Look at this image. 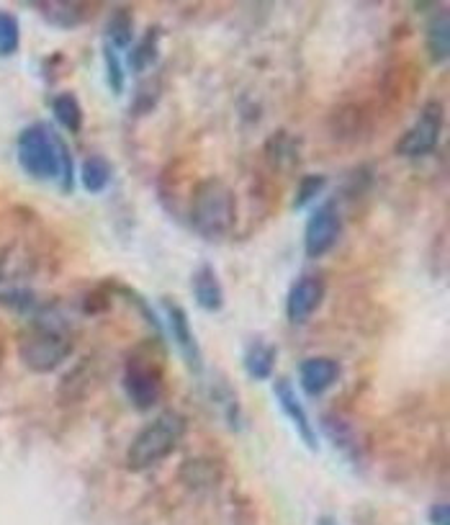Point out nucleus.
<instances>
[{
    "label": "nucleus",
    "mask_w": 450,
    "mask_h": 525,
    "mask_svg": "<svg viewBox=\"0 0 450 525\" xmlns=\"http://www.w3.org/2000/svg\"><path fill=\"white\" fill-rule=\"evenodd\" d=\"M16 160L34 181H60L65 194L75 188L70 147L60 132H54L44 121H34L16 139Z\"/></svg>",
    "instance_id": "f257e3e1"
},
{
    "label": "nucleus",
    "mask_w": 450,
    "mask_h": 525,
    "mask_svg": "<svg viewBox=\"0 0 450 525\" xmlns=\"http://www.w3.org/2000/svg\"><path fill=\"white\" fill-rule=\"evenodd\" d=\"M75 335L65 317L44 307L18 335V358L31 374H52L72 356Z\"/></svg>",
    "instance_id": "f03ea898"
},
{
    "label": "nucleus",
    "mask_w": 450,
    "mask_h": 525,
    "mask_svg": "<svg viewBox=\"0 0 450 525\" xmlns=\"http://www.w3.org/2000/svg\"><path fill=\"white\" fill-rule=\"evenodd\" d=\"M188 217H191L193 230L206 240H222V237L232 235L237 227V217H240L234 188L216 175L198 181L193 186Z\"/></svg>",
    "instance_id": "7ed1b4c3"
},
{
    "label": "nucleus",
    "mask_w": 450,
    "mask_h": 525,
    "mask_svg": "<svg viewBox=\"0 0 450 525\" xmlns=\"http://www.w3.org/2000/svg\"><path fill=\"white\" fill-rule=\"evenodd\" d=\"M186 417L175 410H165L144 425L129 443L126 451V466L132 471H147L173 456L186 435Z\"/></svg>",
    "instance_id": "20e7f679"
},
{
    "label": "nucleus",
    "mask_w": 450,
    "mask_h": 525,
    "mask_svg": "<svg viewBox=\"0 0 450 525\" xmlns=\"http://www.w3.org/2000/svg\"><path fill=\"white\" fill-rule=\"evenodd\" d=\"M124 392L134 410L147 412L165 394V371L162 358H157L147 345L132 350L124 363Z\"/></svg>",
    "instance_id": "39448f33"
},
{
    "label": "nucleus",
    "mask_w": 450,
    "mask_h": 525,
    "mask_svg": "<svg viewBox=\"0 0 450 525\" xmlns=\"http://www.w3.org/2000/svg\"><path fill=\"white\" fill-rule=\"evenodd\" d=\"M443 103L440 101H427L422 106L420 116L414 121L412 127L402 134V139L396 142V155L402 157H425L430 152L438 150L440 137H443Z\"/></svg>",
    "instance_id": "423d86ee"
},
{
    "label": "nucleus",
    "mask_w": 450,
    "mask_h": 525,
    "mask_svg": "<svg viewBox=\"0 0 450 525\" xmlns=\"http://www.w3.org/2000/svg\"><path fill=\"white\" fill-rule=\"evenodd\" d=\"M342 235V214L340 204L335 199L327 201V204L317 206L314 214L306 222L304 230V253L309 258H322V255L330 253L340 242Z\"/></svg>",
    "instance_id": "0eeeda50"
},
{
    "label": "nucleus",
    "mask_w": 450,
    "mask_h": 525,
    "mask_svg": "<svg viewBox=\"0 0 450 525\" xmlns=\"http://www.w3.org/2000/svg\"><path fill=\"white\" fill-rule=\"evenodd\" d=\"M162 307H165V317H168L170 335H173L175 345L183 353V361H186L188 369L196 376L204 374V350L198 345L196 332H193L191 317L183 307H180L175 299H162Z\"/></svg>",
    "instance_id": "6e6552de"
},
{
    "label": "nucleus",
    "mask_w": 450,
    "mask_h": 525,
    "mask_svg": "<svg viewBox=\"0 0 450 525\" xmlns=\"http://www.w3.org/2000/svg\"><path fill=\"white\" fill-rule=\"evenodd\" d=\"M324 296H327V284L317 273H304L294 281L286 296V317L291 325H304L319 307H322Z\"/></svg>",
    "instance_id": "1a4fd4ad"
},
{
    "label": "nucleus",
    "mask_w": 450,
    "mask_h": 525,
    "mask_svg": "<svg viewBox=\"0 0 450 525\" xmlns=\"http://www.w3.org/2000/svg\"><path fill=\"white\" fill-rule=\"evenodd\" d=\"M273 394H276V402H278V407H281V412L288 417V423L294 425V430L299 433L301 443H304V446L312 453H317L319 435H317V430H314L312 417H309L304 402H301L299 394H296L291 379H286V376L276 379V384H273Z\"/></svg>",
    "instance_id": "9d476101"
},
{
    "label": "nucleus",
    "mask_w": 450,
    "mask_h": 525,
    "mask_svg": "<svg viewBox=\"0 0 450 525\" xmlns=\"http://www.w3.org/2000/svg\"><path fill=\"white\" fill-rule=\"evenodd\" d=\"M342 376L340 361L330 356H314L299 363V384L306 397H322Z\"/></svg>",
    "instance_id": "9b49d317"
},
{
    "label": "nucleus",
    "mask_w": 450,
    "mask_h": 525,
    "mask_svg": "<svg viewBox=\"0 0 450 525\" xmlns=\"http://www.w3.org/2000/svg\"><path fill=\"white\" fill-rule=\"evenodd\" d=\"M319 425H322L324 438H330L332 446L348 459V464H360L363 461V443H360L358 430H355L350 420L340 415H324Z\"/></svg>",
    "instance_id": "f8f14e48"
},
{
    "label": "nucleus",
    "mask_w": 450,
    "mask_h": 525,
    "mask_svg": "<svg viewBox=\"0 0 450 525\" xmlns=\"http://www.w3.org/2000/svg\"><path fill=\"white\" fill-rule=\"evenodd\" d=\"M44 21L57 29H75V26L85 24L93 13L90 3H80V0H44V3H34Z\"/></svg>",
    "instance_id": "ddd939ff"
},
{
    "label": "nucleus",
    "mask_w": 450,
    "mask_h": 525,
    "mask_svg": "<svg viewBox=\"0 0 450 525\" xmlns=\"http://www.w3.org/2000/svg\"><path fill=\"white\" fill-rule=\"evenodd\" d=\"M191 291L196 304L204 312H222L224 309V286L211 263H204V266H198L193 271Z\"/></svg>",
    "instance_id": "4468645a"
},
{
    "label": "nucleus",
    "mask_w": 450,
    "mask_h": 525,
    "mask_svg": "<svg viewBox=\"0 0 450 525\" xmlns=\"http://www.w3.org/2000/svg\"><path fill=\"white\" fill-rule=\"evenodd\" d=\"M278 361V348L273 343L265 340H252L245 350V371L250 374V379L255 381H268L276 371Z\"/></svg>",
    "instance_id": "2eb2a0df"
},
{
    "label": "nucleus",
    "mask_w": 450,
    "mask_h": 525,
    "mask_svg": "<svg viewBox=\"0 0 450 525\" xmlns=\"http://www.w3.org/2000/svg\"><path fill=\"white\" fill-rule=\"evenodd\" d=\"M425 47L427 55L435 65H443L445 60L450 57V16L448 11H438L430 19L425 31Z\"/></svg>",
    "instance_id": "dca6fc26"
},
{
    "label": "nucleus",
    "mask_w": 450,
    "mask_h": 525,
    "mask_svg": "<svg viewBox=\"0 0 450 525\" xmlns=\"http://www.w3.org/2000/svg\"><path fill=\"white\" fill-rule=\"evenodd\" d=\"M160 39H162L160 26H150V29L142 34V39H137V42L129 47V57H126V62H129V67H132L134 73H144V70H150V67L155 65L157 57H160Z\"/></svg>",
    "instance_id": "f3484780"
},
{
    "label": "nucleus",
    "mask_w": 450,
    "mask_h": 525,
    "mask_svg": "<svg viewBox=\"0 0 450 525\" xmlns=\"http://www.w3.org/2000/svg\"><path fill=\"white\" fill-rule=\"evenodd\" d=\"M111 178H114V168L108 163L103 155H88L80 165V186L88 191V194H101L111 186Z\"/></svg>",
    "instance_id": "a211bd4d"
},
{
    "label": "nucleus",
    "mask_w": 450,
    "mask_h": 525,
    "mask_svg": "<svg viewBox=\"0 0 450 525\" xmlns=\"http://www.w3.org/2000/svg\"><path fill=\"white\" fill-rule=\"evenodd\" d=\"M52 114L65 132L78 134L83 129V106L78 96L70 91H62L52 98Z\"/></svg>",
    "instance_id": "6ab92c4d"
},
{
    "label": "nucleus",
    "mask_w": 450,
    "mask_h": 525,
    "mask_svg": "<svg viewBox=\"0 0 450 525\" xmlns=\"http://www.w3.org/2000/svg\"><path fill=\"white\" fill-rule=\"evenodd\" d=\"M106 34H108V44L119 52V49H129L134 44V16L129 8L119 6L111 11V16H108V26H106Z\"/></svg>",
    "instance_id": "aec40b11"
},
{
    "label": "nucleus",
    "mask_w": 450,
    "mask_h": 525,
    "mask_svg": "<svg viewBox=\"0 0 450 525\" xmlns=\"http://www.w3.org/2000/svg\"><path fill=\"white\" fill-rule=\"evenodd\" d=\"M108 286H111V289H114L116 294L121 296V299H126V302H132V307L137 309L139 314H142V320L147 322V325H150L152 330H155L157 335H160V340H162V335H165V325H162V320L155 314V309H152L150 304H147V299H144V296L139 294L137 289H132V286H126V284H108Z\"/></svg>",
    "instance_id": "412c9836"
},
{
    "label": "nucleus",
    "mask_w": 450,
    "mask_h": 525,
    "mask_svg": "<svg viewBox=\"0 0 450 525\" xmlns=\"http://www.w3.org/2000/svg\"><path fill=\"white\" fill-rule=\"evenodd\" d=\"M0 307L11 309V312L26 314V317H34V314L42 312V304L36 299L34 291L29 289H8L0 291Z\"/></svg>",
    "instance_id": "4be33fe9"
},
{
    "label": "nucleus",
    "mask_w": 450,
    "mask_h": 525,
    "mask_svg": "<svg viewBox=\"0 0 450 525\" xmlns=\"http://www.w3.org/2000/svg\"><path fill=\"white\" fill-rule=\"evenodd\" d=\"M211 397H214V402L219 407H222L224 417H227V425L232 430H240L242 428V407L240 402H237V394H234L232 387H227V384H216L214 389H211Z\"/></svg>",
    "instance_id": "5701e85b"
},
{
    "label": "nucleus",
    "mask_w": 450,
    "mask_h": 525,
    "mask_svg": "<svg viewBox=\"0 0 450 525\" xmlns=\"http://www.w3.org/2000/svg\"><path fill=\"white\" fill-rule=\"evenodd\" d=\"M327 183L330 181H327V175H322V173L304 175V178L299 181V186H296V194H294L296 212H301V209H306V206L312 204V201L322 194L324 188H327Z\"/></svg>",
    "instance_id": "b1692460"
},
{
    "label": "nucleus",
    "mask_w": 450,
    "mask_h": 525,
    "mask_svg": "<svg viewBox=\"0 0 450 525\" xmlns=\"http://www.w3.org/2000/svg\"><path fill=\"white\" fill-rule=\"evenodd\" d=\"M186 474V484H191V487H206L209 482H219V471H214L211 459H191L188 464L180 466V477H186Z\"/></svg>",
    "instance_id": "393cba45"
},
{
    "label": "nucleus",
    "mask_w": 450,
    "mask_h": 525,
    "mask_svg": "<svg viewBox=\"0 0 450 525\" xmlns=\"http://www.w3.org/2000/svg\"><path fill=\"white\" fill-rule=\"evenodd\" d=\"M21 47V26L13 13L0 11V57H13Z\"/></svg>",
    "instance_id": "a878e982"
},
{
    "label": "nucleus",
    "mask_w": 450,
    "mask_h": 525,
    "mask_svg": "<svg viewBox=\"0 0 450 525\" xmlns=\"http://www.w3.org/2000/svg\"><path fill=\"white\" fill-rule=\"evenodd\" d=\"M103 65H106V80L108 85H111V91H114L116 96H121L126 88V65L119 57V52L108 42L106 47H103Z\"/></svg>",
    "instance_id": "bb28decb"
},
{
    "label": "nucleus",
    "mask_w": 450,
    "mask_h": 525,
    "mask_svg": "<svg viewBox=\"0 0 450 525\" xmlns=\"http://www.w3.org/2000/svg\"><path fill=\"white\" fill-rule=\"evenodd\" d=\"M268 155L281 165H296L299 163V145L294 137L281 132L268 142Z\"/></svg>",
    "instance_id": "cd10ccee"
},
{
    "label": "nucleus",
    "mask_w": 450,
    "mask_h": 525,
    "mask_svg": "<svg viewBox=\"0 0 450 525\" xmlns=\"http://www.w3.org/2000/svg\"><path fill=\"white\" fill-rule=\"evenodd\" d=\"M160 78H152L147 80V85H139L137 96H134V103H132V114L134 116H142V114H150L152 109L157 106V101H160Z\"/></svg>",
    "instance_id": "c85d7f7f"
},
{
    "label": "nucleus",
    "mask_w": 450,
    "mask_h": 525,
    "mask_svg": "<svg viewBox=\"0 0 450 525\" xmlns=\"http://www.w3.org/2000/svg\"><path fill=\"white\" fill-rule=\"evenodd\" d=\"M427 523L430 525H450V505L448 502H435L427 507Z\"/></svg>",
    "instance_id": "c756f323"
},
{
    "label": "nucleus",
    "mask_w": 450,
    "mask_h": 525,
    "mask_svg": "<svg viewBox=\"0 0 450 525\" xmlns=\"http://www.w3.org/2000/svg\"><path fill=\"white\" fill-rule=\"evenodd\" d=\"M363 170L366 168H358V170H350V175H353L355 181H360V175H363ZM368 188H371V178H368V181H363L360 183V186H355V191H363V194H366Z\"/></svg>",
    "instance_id": "7c9ffc66"
},
{
    "label": "nucleus",
    "mask_w": 450,
    "mask_h": 525,
    "mask_svg": "<svg viewBox=\"0 0 450 525\" xmlns=\"http://www.w3.org/2000/svg\"><path fill=\"white\" fill-rule=\"evenodd\" d=\"M317 525H340V523H337L335 515H322V518L317 520Z\"/></svg>",
    "instance_id": "2f4dec72"
}]
</instances>
